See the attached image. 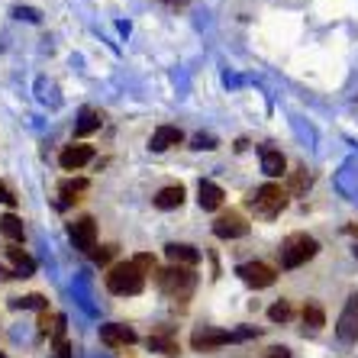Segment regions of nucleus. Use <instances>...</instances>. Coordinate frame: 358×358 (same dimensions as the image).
I'll use <instances>...</instances> for the list:
<instances>
[{"instance_id": "nucleus-1", "label": "nucleus", "mask_w": 358, "mask_h": 358, "mask_svg": "<svg viewBox=\"0 0 358 358\" xmlns=\"http://www.w3.org/2000/svg\"><path fill=\"white\" fill-rule=\"evenodd\" d=\"M317 252H320V242L313 239V236L294 233V236H287V239L281 242L278 255H281V268H284V271H294V268L307 265L310 259H317Z\"/></svg>"}, {"instance_id": "nucleus-2", "label": "nucleus", "mask_w": 358, "mask_h": 358, "mask_svg": "<svg viewBox=\"0 0 358 358\" xmlns=\"http://www.w3.org/2000/svg\"><path fill=\"white\" fill-rule=\"evenodd\" d=\"M103 281H107V291L117 294V297H136V294H142V287H145V275H142L133 262H117V265L107 271Z\"/></svg>"}, {"instance_id": "nucleus-3", "label": "nucleus", "mask_w": 358, "mask_h": 358, "mask_svg": "<svg viewBox=\"0 0 358 358\" xmlns=\"http://www.w3.org/2000/svg\"><path fill=\"white\" fill-rule=\"evenodd\" d=\"M249 207L255 210V217L275 220V217H281L284 207H287V191L278 187V184H262L259 191L249 197Z\"/></svg>"}, {"instance_id": "nucleus-4", "label": "nucleus", "mask_w": 358, "mask_h": 358, "mask_svg": "<svg viewBox=\"0 0 358 358\" xmlns=\"http://www.w3.org/2000/svg\"><path fill=\"white\" fill-rule=\"evenodd\" d=\"M155 281H159V287L168 297H175V300H187L194 294V287H197V275H194L191 268H178V265L159 271Z\"/></svg>"}, {"instance_id": "nucleus-5", "label": "nucleus", "mask_w": 358, "mask_h": 358, "mask_svg": "<svg viewBox=\"0 0 358 358\" xmlns=\"http://www.w3.org/2000/svg\"><path fill=\"white\" fill-rule=\"evenodd\" d=\"M252 336H259V333H255V329L226 333V329H213V326H200V329H194V336H191V349H194V352H213V349H220V345L252 339Z\"/></svg>"}, {"instance_id": "nucleus-6", "label": "nucleus", "mask_w": 358, "mask_h": 358, "mask_svg": "<svg viewBox=\"0 0 358 358\" xmlns=\"http://www.w3.org/2000/svg\"><path fill=\"white\" fill-rule=\"evenodd\" d=\"M236 275L249 284V287H255V291H262V287H271V284L278 281V271L271 265H265V262H245V265L236 268Z\"/></svg>"}, {"instance_id": "nucleus-7", "label": "nucleus", "mask_w": 358, "mask_h": 358, "mask_svg": "<svg viewBox=\"0 0 358 358\" xmlns=\"http://www.w3.org/2000/svg\"><path fill=\"white\" fill-rule=\"evenodd\" d=\"M336 336H339V342H345V345L358 342V294H352V297L345 300V307H342L339 320H336Z\"/></svg>"}, {"instance_id": "nucleus-8", "label": "nucleus", "mask_w": 358, "mask_h": 358, "mask_svg": "<svg viewBox=\"0 0 358 358\" xmlns=\"http://www.w3.org/2000/svg\"><path fill=\"white\" fill-rule=\"evenodd\" d=\"M213 236L217 239H242V236H249V223H245L242 213L229 210V213H220L213 220Z\"/></svg>"}, {"instance_id": "nucleus-9", "label": "nucleus", "mask_w": 358, "mask_h": 358, "mask_svg": "<svg viewBox=\"0 0 358 358\" xmlns=\"http://www.w3.org/2000/svg\"><path fill=\"white\" fill-rule=\"evenodd\" d=\"M68 236L75 242V249L81 252H94L97 249V223L91 217H81L75 223H68Z\"/></svg>"}, {"instance_id": "nucleus-10", "label": "nucleus", "mask_w": 358, "mask_h": 358, "mask_svg": "<svg viewBox=\"0 0 358 358\" xmlns=\"http://www.w3.org/2000/svg\"><path fill=\"white\" fill-rule=\"evenodd\" d=\"M100 342L110 345V349H126V345H136L139 336H136L133 326H123V323H107L100 326Z\"/></svg>"}, {"instance_id": "nucleus-11", "label": "nucleus", "mask_w": 358, "mask_h": 358, "mask_svg": "<svg viewBox=\"0 0 358 358\" xmlns=\"http://www.w3.org/2000/svg\"><path fill=\"white\" fill-rule=\"evenodd\" d=\"M91 159H94V149L91 145H84V142H78V145H65V149H62L59 165L65 168V171H81Z\"/></svg>"}, {"instance_id": "nucleus-12", "label": "nucleus", "mask_w": 358, "mask_h": 358, "mask_svg": "<svg viewBox=\"0 0 358 358\" xmlns=\"http://www.w3.org/2000/svg\"><path fill=\"white\" fill-rule=\"evenodd\" d=\"M165 255H168V262L178 268H194L200 262V252L194 249V245H187V242H171V245H165Z\"/></svg>"}, {"instance_id": "nucleus-13", "label": "nucleus", "mask_w": 358, "mask_h": 358, "mask_svg": "<svg viewBox=\"0 0 358 358\" xmlns=\"http://www.w3.org/2000/svg\"><path fill=\"white\" fill-rule=\"evenodd\" d=\"M149 349L152 352H162V355H168V358L181 355V345H178V339L171 336V329H168V326H162L159 333L149 336Z\"/></svg>"}, {"instance_id": "nucleus-14", "label": "nucleus", "mask_w": 358, "mask_h": 358, "mask_svg": "<svg viewBox=\"0 0 358 358\" xmlns=\"http://www.w3.org/2000/svg\"><path fill=\"white\" fill-rule=\"evenodd\" d=\"M223 200H226V194H223V187L220 184H213V181H200V187H197V203L203 210H220L223 207Z\"/></svg>"}, {"instance_id": "nucleus-15", "label": "nucleus", "mask_w": 358, "mask_h": 358, "mask_svg": "<svg viewBox=\"0 0 358 358\" xmlns=\"http://www.w3.org/2000/svg\"><path fill=\"white\" fill-rule=\"evenodd\" d=\"M181 139H184V133L178 129V126H159L149 139V149L152 152H165V149H171V145H178Z\"/></svg>"}, {"instance_id": "nucleus-16", "label": "nucleus", "mask_w": 358, "mask_h": 358, "mask_svg": "<svg viewBox=\"0 0 358 358\" xmlns=\"http://www.w3.org/2000/svg\"><path fill=\"white\" fill-rule=\"evenodd\" d=\"M184 203V187L181 184H168V187H162L159 194H155V207L159 210H178Z\"/></svg>"}, {"instance_id": "nucleus-17", "label": "nucleus", "mask_w": 358, "mask_h": 358, "mask_svg": "<svg viewBox=\"0 0 358 358\" xmlns=\"http://www.w3.org/2000/svg\"><path fill=\"white\" fill-rule=\"evenodd\" d=\"M284 168H287V159H284L278 149H262V171L268 178H281Z\"/></svg>"}, {"instance_id": "nucleus-18", "label": "nucleus", "mask_w": 358, "mask_h": 358, "mask_svg": "<svg viewBox=\"0 0 358 358\" xmlns=\"http://www.w3.org/2000/svg\"><path fill=\"white\" fill-rule=\"evenodd\" d=\"M39 333L42 336H55V339H65V317L62 313H49V310H42L39 313Z\"/></svg>"}, {"instance_id": "nucleus-19", "label": "nucleus", "mask_w": 358, "mask_h": 358, "mask_svg": "<svg viewBox=\"0 0 358 358\" xmlns=\"http://www.w3.org/2000/svg\"><path fill=\"white\" fill-rule=\"evenodd\" d=\"M10 262H13V268H17V278H33L36 275V262L26 255L23 249H17V245H10L7 249Z\"/></svg>"}, {"instance_id": "nucleus-20", "label": "nucleus", "mask_w": 358, "mask_h": 358, "mask_svg": "<svg viewBox=\"0 0 358 358\" xmlns=\"http://www.w3.org/2000/svg\"><path fill=\"white\" fill-rule=\"evenodd\" d=\"M100 123H103V120H100L97 110L84 107V110H81V117H78V123H75V136H91V133H97Z\"/></svg>"}, {"instance_id": "nucleus-21", "label": "nucleus", "mask_w": 358, "mask_h": 358, "mask_svg": "<svg viewBox=\"0 0 358 358\" xmlns=\"http://www.w3.org/2000/svg\"><path fill=\"white\" fill-rule=\"evenodd\" d=\"M0 236H7L10 242H23L26 229H23V220L17 213H7V217H0Z\"/></svg>"}, {"instance_id": "nucleus-22", "label": "nucleus", "mask_w": 358, "mask_h": 358, "mask_svg": "<svg viewBox=\"0 0 358 358\" xmlns=\"http://www.w3.org/2000/svg\"><path fill=\"white\" fill-rule=\"evenodd\" d=\"M303 326H310L313 333L326 326V313H323V307H320L317 300H307V307H303Z\"/></svg>"}, {"instance_id": "nucleus-23", "label": "nucleus", "mask_w": 358, "mask_h": 358, "mask_svg": "<svg viewBox=\"0 0 358 358\" xmlns=\"http://www.w3.org/2000/svg\"><path fill=\"white\" fill-rule=\"evenodd\" d=\"M310 184H313V175H310L307 168H303V165L294 168V171H291V194H297V197H300V194H307Z\"/></svg>"}, {"instance_id": "nucleus-24", "label": "nucleus", "mask_w": 358, "mask_h": 358, "mask_svg": "<svg viewBox=\"0 0 358 358\" xmlns=\"http://www.w3.org/2000/svg\"><path fill=\"white\" fill-rule=\"evenodd\" d=\"M13 307L17 310H49V300L42 297V294H26V297H17L13 300Z\"/></svg>"}, {"instance_id": "nucleus-25", "label": "nucleus", "mask_w": 358, "mask_h": 358, "mask_svg": "<svg viewBox=\"0 0 358 358\" xmlns=\"http://www.w3.org/2000/svg\"><path fill=\"white\" fill-rule=\"evenodd\" d=\"M291 317H294V307L287 300H278V303L268 307V320H271V323H287Z\"/></svg>"}, {"instance_id": "nucleus-26", "label": "nucleus", "mask_w": 358, "mask_h": 358, "mask_svg": "<svg viewBox=\"0 0 358 358\" xmlns=\"http://www.w3.org/2000/svg\"><path fill=\"white\" fill-rule=\"evenodd\" d=\"M59 191H62V197H65V203H71V200H78L81 191H87V181H84V178H78V181H65Z\"/></svg>"}, {"instance_id": "nucleus-27", "label": "nucleus", "mask_w": 358, "mask_h": 358, "mask_svg": "<svg viewBox=\"0 0 358 358\" xmlns=\"http://www.w3.org/2000/svg\"><path fill=\"white\" fill-rule=\"evenodd\" d=\"M133 265L139 268L142 275H159V262H155V255H149V252H142V255H136Z\"/></svg>"}, {"instance_id": "nucleus-28", "label": "nucleus", "mask_w": 358, "mask_h": 358, "mask_svg": "<svg viewBox=\"0 0 358 358\" xmlns=\"http://www.w3.org/2000/svg\"><path fill=\"white\" fill-rule=\"evenodd\" d=\"M91 255H94V262H97V265H107V262L117 255V245H100V249H94Z\"/></svg>"}, {"instance_id": "nucleus-29", "label": "nucleus", "mask_w": 358, "mask_h": 358, "mask_svg": "<svg viewBox=\"0 0 358 358\" xmlns=\"http://www.w3.org/2000/svg\"><path fill=\"white\" fill-rule=\"evenodd\" d=\"M52 358H71V342L55 339V345H52Z\"/></svg>"}, {"instance_id": "nucleus-30", "label": "nucleus", "mask_w": 358, "mask_h": 358, "mask_svg": "<svg viewBox=\"0 0 358 358\" xmlns=\"http://www.w3.org/2000/svg\"><path fill=\"white\" fill-rule=\"evenodd\" d=\"M194 149H217V139L213 136H194Z\"/></svg>"}, {"instance_id": "nucleus-31", "label": "nucleus", "mask_w": 358, "mask_h": 358, "mask_svg": "<svg viewBox=\"0 0 358 358\" xmlns=\"http://www.w3.org/2000/svg\"><path fill=\"white\" fill-rule=\"evenodd\" d=\"M0 203H7V207H17V194L10 191L3 181H0Z\"/></svg>"}, {"instance_id": "nucleus-32", "label": "nucleus", "mask_w": 358, "mask_h": 358, "mask_svg": "<svg viewBox=\"0 0 358 358\" xmlns=\"http://www.w3.org/2000/svg\"><path fill=\"white\" fill-rule=\"evenodd\" d=\"M17 17H26V20H39V13H36V10H23V7H20V10H17Z\"/></svg>"}, {"instance_id": "nucleus-33", "label": "nucleus", "mask_w": 358, "mask_h": 358, "mask_svg": "<svg viewBox=\"0 0 358 358\" xmlns=\"http://www.w3.org/2000/svg\"><path fill=\"white\" fill-rule=\"evenodd\" d=\"M268 358H291V352H287V349H271V355H268Z\"/></svg>"}, {"instance_id": "nucleus-34", "label": "nucleus", "mask_w": 358, "mask_h": 358, "mask_svg": "<svg viewBox=\"0 0 358 358\" xmlns=\"http://www.w3.org/2000/svg\"><path fill=\"white\" fill-rule=\"evenodd\" d=\"M0 278H13V275H10V271H7V268H3V265H0Z\"/></svg>"}, {"instance_id": "nucleus-35", "label": "nucleus", "mask_w": 358, "mask_h": 358, "mask_svg": "<svg viewBox=\"0 0 358 358\" xmlns=\"http://www.w3.org/2000/svg\"><path fill=\"white\" fill-rule=\"evenodd\" d=\"M355 259H358V245H355Z\"/></svg>"}, {"instance_id": "nucleus-36", "label": "nucleus", "mask_w": 358, "mask_h": 358, "mask_svg": "<svg viewBox=\"0 0 358 358\" xmlns=\"http://www.w3.org/2000/svg\"><path fill=\"white\" fill-rule=\"evenodd\" d=\"M0 358H3V352H0Z\"/></svg>"}]
</instances>
